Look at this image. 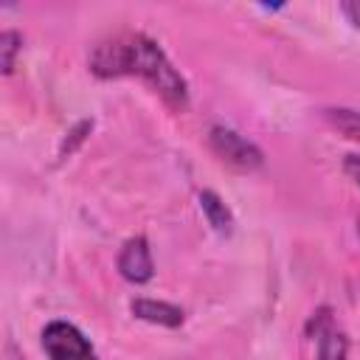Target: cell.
Segmentation results:
<instances>
[{"instance_id": "cell-3", "label": "cell", "mask_w": 360, "mask_h": 360, "mask_svg": "<svg viewBox=\"0 0 360 360\" xmlns=\"http://www.w3.org/2000/svg\"><path fill=\"white\" fill-rule=\"evenodd\" d=\"M211 149L233 169H242V172H250L256 166H262V152L248 141L242 138L239 132L228 129V127H214L211 129Z\"/></svg>"}, {"instance_id": "cell-8", "label": "cell", "mask_w": 360, "mask_h": 360, "mask_svg": "<svg viewBox=\"0 0 360 360\" xmlns=\"http://www.w3.org/2000/svg\"><path fill=\"white\" fill-rule=\"evenodd\" d=\"M326 121L335 129H340L343 135L360 141V112H354V110H326Z\"/></svg>"}, {"instance_id": "cell-10", "label": "cell", "mask_w": 360, "mask_h": 360, "mask_svg": "<svg viewBox=\"0 0 360 360\" xmlns=\"http://www.w3.org/2000/svg\"><path fill=\"white\" fill-rule=\"evenodd\" d=\"M343 169H346V174L360 186V155H349L346 163H343Z\"/></svg>"}, {"instance_id": "cell-12", "label": "cell", "mask_w": 360, "mask_h": 360, "mask_svg": "<svg viewBox=\"0 0 360 360\" xmlns=\"http://www.w3.org/2000/svg\"><path fill=\"white\" fill-rule=\"evenodd\" d=\"M357 233H360V219H357Z\"/></svg>"}, {"instance_id": "cell-2", "label": "cell", "mask_w": 360, "mask_h": 360, "mask_svg": "<svg viewBox=\"0 0 360 360\" xmlns=\"http://www.w3.org/2000/svg\"><path fill=\"white\" fill-rule=\"evenodd\" d=\"M42 349L48 360H98L90 340L68 321H51L42 329Z\"/></svg>"}, {"instance_id": "cell-4", "label": "cell", "mask_w": 360, "mask_h": 360, "mask_svg": "<svg viewBox=\"0 0 360 360\" xmlns=\"http://www.w3.org/2000/svg\"><path fill=\"white\" fill-rule=\"evenodd\" d=\"M309 335H312V340L318 346V360H346L349 340L335 326L329 309H318V315L309 321Z\"/></svg>"}, {"instance_id": "cell-6", "label": "cell", "mask_w": 360, "mask_h": 360, "mask_svg": "<svg viewBox=\"0 0 360 360\" xmlns=\"http://www.w3.org/2000/svg\"><path fill=\"white\" fill-rule=\"evenodd\" d=\"M132 312L141 321L149 323H160V326H180L183 323V309L166 301H152V298H138L132 301Z\"/></svg>"}, {"instance_id": "cell-9", "label": "cell", "mask_w": 360, "mask_h": 360, "mask_svg": "<svg viewBox=\"0 0 360 360\" xmlns=\"http://www.w3.org/2000/svg\"><path fill=\"white\" fill-rule=\"evenodd\" d=\"M20 42V34L14 31H3L0 37V51H3V73H11L14 70V53H17V45Z\"/></svg>"}, {"instance_id": "cell-7", "label": "cell", "mask_w": 360, "mask_h": 360, "mask_svg": "<svg viewBox=\"0 0 360 360\" xmlns=\"http://www.w3.org/2000/svg\"><path fill=\"white\" fill-rule=\"evenodd\" d=\"M200 208H202L208 225H211L219 236H228V233L233 231V217H231L228 205H225L214 191H202V194H200Z\"/></svg>"}, {"instance_id": "cell-1", "label": "cell", "mask_w": 360, "mask_h": 360, "mask_svg": "<svg viewBox=\"0 0 360 360\" xmlns=\"http://www.w3.org/2000/svg\"><path fill=\"white\" fill-rule=\"evenodd\" d=\"M90 70L101 79L115 76H138L143 79L172 110L188 107V87L186 79L174 70L169 56L160 51L155 39L138 31L115 34L96 45L90 53Z\"/></svg>"}, {"instance_id": "cell-5", "label": "cell", "mask_w": 360, "mask_h": 360, "mask_svg": "<svg viewBox=\"0 0 360 360\" xmlns=\"http://www.w3.org/2000/svg\"><path fill=\"white\" fill-rule=\"evenodd\" d=\"M118 270L132 284H143L152 278L155 264H152V253H149V245L143 236H132L124 242V248L118 253Z\"/></svg>"}, {"instance_id": "cell-11", "label": "cell", "mask_w": 360, "mask_h": 360, "mask_svg": "<svg viewBox=\"0 0 360 360\" xmlns=\"http://www.w3.org/2000/svg\"><path fill=\"white\" fill-rule=\"evenodd\" d=\"M343 14L352 20V25L360 28V0H349V3H343Z\"/></svg>"}]
</instances>
